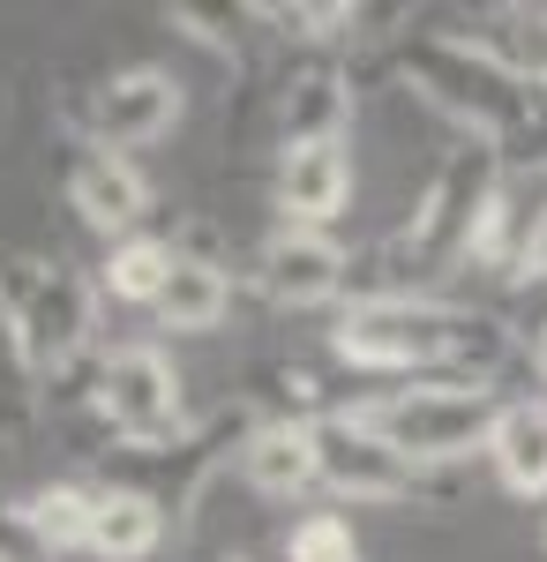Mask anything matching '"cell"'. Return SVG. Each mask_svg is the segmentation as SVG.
Returning <instances> with one entry per match:
<instances>
[{"mask_svg":"<svg viewBox=\"0 0 547 562\" xmlns=\"http://www.w3.org/2000/svg\"><path fill=\"white\" fill-rule=\"evenodd\" d=\"M90 405L121 450H166L188 435V397L158 346H113L90 375Z\"/></svg>","mask_w":547,"mask_h":562,"instance_id":"obj_6","label":"cell"},{"mask_svg":"<svg viewBox=\"0 0 547 562\" xmlns=\"http://www.w3.org/2000/svg\"><path fill=\"white\" fill-rule=\"evenodd\" d=\"M331 352L360 375H421V383H495L517 352V330L488 307H458L443 293L353 301L331 330Z\"/></svg>","mask_w":547,"mask_h":562,"instance_id":"obj_1","label":"cell"},{"mask_svg":"<svg viewBox=\"0 0 547 562\" xmlns=\"http://www.w3.org/2000/svg\"><path fill=\"white\" fill-rule=\"evenodd\" d=\"M166 15H172V23H180L196 45H203V53H217V60H233V68H241V38L225 31L233 15H211V8H196V0H172Z\"/></svg>","mask_w":547,"mask_h":562,"instance_id":"obj_24","label":"cell"},{"mask_svg":"<svg viewBox=\"0 0 547 562\" xmlns=\"http://www.w3.org/2000/svg\"><path fill=\"white\" fill-rule=\"evenodd\" d=\"M540 383H547V338H540Z\"/></svg>","mask_w":547,"mask_h":562,"instance_id":"obj_26","label":"cell"},{"mask_svg":"<svg viewBox=\"0 0 547 562\" xmlns=\"http://www.w3.org/2000/svg\"><path fill=\"white\" fill-rule=\"evenodd\" d=\"M217 562H233V555H217Z\"/></svg>","mask_w":547,"mask_h":562,"instance_id":"obj_28","label":"cell"},{"mask_svg":"<svg viewBox=\"0 0 547 562\" xmlns=\"http://www.w3.org/2000/svg\"><path fill=\"white\" fill-rule=\"evenodd\" d=\"M241 473H248V487L270 495V503H293L308 487H323V473H315V420H308V413L255 420L248 450H241Z\"/></svg>","mask_w":547,"mask_h":562,"instance_id":"obj_13","label":"cell"},{"mask_svg":"<svg viewBox=\"0 0 547 562\" xmlns=\"http://www.w3.org/2000/svg\"><path fill=\"white\" fill-rule=\"evenodd\" d=\"M540 548H547V525H540Z\"/></svg>","mask_w":547,"mask_h":562,"instance_id":"obj_27","label":"cell"},{"mask_svg":"<svg viewBox=\"0 0 547 562\" xmlns=\"http://www.w3.org/2000/svg\"><path fill=\"white\" fill-rule=\"evenodd\" d=\"M398 68H405V83L421 90L443 121H458L465 143H488L510 166L547 158V90L495 38L421 31V38H405V60Z\"/></svg>","mask_w":547,"mask_h":562,"instance_id":"obj_2","label":"cell"},{"mask_svg":"<svg viewBox=\"0 0 547 562\" xmlns=\"http://www.w3.org/2000/svg\"><path fill=\"white\" fill-rule=\"evenodd\" d=\"M68 211L83 217L90 233L127 240V233L143 225V211H150V180L135 173V158H113V150L83 143V150L68 158Z\"/></svg>","mask_w":547,"mask_h":562,"instance_id":"obj_11","label":"cell"},{"mask_svg":"<svg viewBox=\"0 0 547 562\" xmlns=\"http://www.w3.org/2000/svg\"><path fill=\"white\" fill-rule=\"evenodd\" d=\"M540 256H547V158H533V166H503L495 195H488V217H480L472 262L510 285L517 270H533Z\"/></svg>","mask_w":547,"mask_h":562,"instance_id":"obj_9","label":"cell"},{"mask_svg":"<svg viewBox=\"0 0 547 562\" xmlns=\"http://www.w3.org/2000/svg\"><path fill=\"white\" fill-rule=\"evenodd\" d=\"M225 307H233V278H225V262L211 256H172V278H166V293H158V323L166 330H217L225 323Z\"/></svg>","mask_w":547,"mask_h":562,"instance_id":"obj_17","label":"cell"},{"mask_svg":"<svg viewBox=\"0 0 547 562\" xmlns=\"http://www.w3.org/2000/svg\"><path fill=\"white\" fill-rule=\"evenodd\" d=\"M503 53L533 76V83L547 90V8H503Z\"/></svg>","mask_w":547,"mask_h":562,"instance_id":"obj_23","label":"cell"},{"mask_svg":"<svg viewBox=\"0 0 547 562\" xmlns=\"http://www.w3.org/2000/svg\"><path fill=\"white\" fill-rule=\"evenodd\" d=\"M286 562H360L353 525L337 518V510H308V518H293V532H286Z\"/></svg>","mask_w":547,"mask_h":562,"instance_id":"obj_21","label":"cell"},{"mask_svg":"<svg viewBox=\"0 0 547 562\" xmlns=\"http://www.w3.org/2000/svg\"><path fill=\"white\" fill-rule=\"evenodd\" d=\"M166 510L135 487H98V518H90V555L98 562H150L166 548Z\"/></svg>","mask_w":547,"mask_h":562,"instance_id":"obj_15","label":"cell"},{"mask_svg":"<svg viewBox=\"0 0 547 562\" xmlns=\"http://www.w3.org/2000/svg\"><path fill=\"white\" fill-rule=\"evenodd\" d=\"M503 166L510 158H495L488 143H458V150L435 166V180L421 188V203H413V217H405V233L382 248L390 285H382L376 301H390V293H427L435 278H450V270L472 262L480 217H488V195H495Z\"/></svg>","mask_w":547,"mask_h":562,"instance_id":"obj_3","label":"cell"},{"mask_svg":"<svg viewBox=\"0 0 547 562\" xmlns=\"http://www.w3.org/2000/svg\"><path fill=\"white\" fill-rule=\"evenodd\" d=\"M360 420L413 465H458V458H488V435L503 420V397L495 383H413V390H390L376 405H360Z\"/></svg>","mask_w":547,"mask_h":562,"instance_id":"obj_4","label":"cell"},{"mask_svg":"<svg viewBox=\"0 0 547 562\" xmlns=\"http://www.w3.org/2000/svg\"><path fill=\"white\" fill-rule=\"evenodd\" d=\"M353 203V150L345 143H315V150H286L278 158V211L286 225H331Z\"/></svg>","mask_w":547,"mask_h":562,"instance_id":"obj_14","label":"cell"},{"mask_svg":"<svg viewBox=\"0 0 547 562\" xmlns=\"http://www.w3.org/2000/svg\"><path fill=\"white\" fill-rule=\"evenodd\" d=\"M38 405H45V375L31 368V352H23L8 307H0V442H23L38 428Z\"/></svg>","mask_w":547,"mask_h":562,"instance_id":"obj_20","label":"cell"},{"mask_svg":"<svg viewBox=\"0 0 547 562\" xmlns=\"http://www.w3.org/2000/svg\"><path fill=\"white\" fill-rule=\"evenodd\" d=\"M180 113H188V98L172 83L166 68H121V76H105L98 98H90V143L98 150H150V143H166L180 128Z\"/></svg>","mask_w":547,"mask_h":562,"instance_id":"obj_8","label":"cell"},{"mask_svg":"<svg viewBox=\"0 0 547 562\" xmlns=\"http://www.w3.org/2000/svg\"><path fill=\"white\" fill-rule=\"evenodd\" d=\"M488 465H495V480L517 503L547 495V405H533V397L503 405V420L488 435Z\"/></svg>","mask_w":547,"mask_h":562,"instance_id":"obj_16","label":"cell"},{"mask_svg":"<svg viewBox=\"0 0 547 562\" xmlns=\"http://www.w3.org/2000/svg\"><path fill=\"white\" fill-rule=\"evenodd\" d=\"M353 285V256L345 240L315 233V225H278L263 240V293L278 307H323Z\"/></svg>","mask_w":547,"mask_h":562,"instance_id":"obj_10","label":"cell"},{"mask_svg":"<svg viewBox=\"0 0 547 562\" xmlns=\"http://www.w3.org/2000/svg\"><path fill=\"white\" fill-rule=\"evenodd\" d=\"M23 525L38 532L53 555H90V518H98V487H76V480H53L38 495L15 503Z\"/></svg>","mask_w":547,"mask_h":562,"instance_id":"obj_19","label":"cell"},{"mask_svg":"<svg viewBox=\"0 0 547 562\" xmlns=\"http://www.w3.org/2000/svg\"><path fill=\"white\" fill-rule=\"evenodd\" d=\"M0 307H8L15 338L31 352V368L53 383L60 368H76L90 352L98 278H83L76 262H60V256H8L0 262Z\"/></svg>","mask_w":547,"mask_h":562,"instance_id":"obj_5","label":"cell"},{"mask_svg":"<svg viewBox=\"0 0 547 562\" xmlns=\"http://www.w3.org/2000/svg\"><path fill=\"white\" fill-rule=\"evenodd\" d=\"M353 135V76L315 60V68H293L286 76V98H278V143L286 150H315V143H345Z\"/></svg>","mask_w":547,"mask_h":562,"instance_id":"obj_12","label":"cell"},{"mask_svg":"<svg viewBox=\"0 0 547 562\" xmlns=\"http://www.w3.org/2000/svg\"><path fill=\"white\" fill-rule=\"evenodd\" d=\"M503 293H510V323H517V330H540V338H547V256L533 262V270H517Z\"/></svg>","mask_w":547,"mask_h":562,"instance_id":"obj_25","label":"cell"},{"mask_svg":"<svg viewBox=\"0 0 547 562\" xmlns=\"http://www.w3.org/2000/svg\"><path fill=\"white\" fill-rule=\"evenodd\" d=\"M315 473L337 503H368V510H398L421 495V473L360 413H315Z\"/></svg>","mask_w":547,"mask_h":562,"instance_id":"obj_7","label":"cell"},{"mask_svg":"<svg viewBox=\"0 0 547 562\" xmlns=\"http://www.w3.org/2000/svg\"><path fill=\"white\" fill-rule=\"evenodd\" d=\"M255 15L278 23V31L300 38V45H315V38H331V31H345V23H360V8H345V0H331V8H286V0H263Z\"/></svg>","mask_w":547,"mask_h":562,"instance_id":"obj_22","label":"cell"},{"mask_svg":"<svg viewBox=\"0 0 547 562\" xmlns=\"http://www.w3.org/2000/svg\"><path fill=\"white\" fill-rule=\"evenodd\" d=\"M172 256H180V248L150 240V233H127V240H113V256L98 262V301L158 307V293H166V278H172Z\"/></svg>","mask_w":547,"mask_h":562,"instance_id":"obj_18","label":"cell"}]
</instances>
